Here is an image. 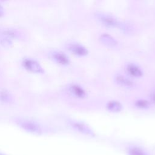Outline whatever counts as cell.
Listing matches in <instances>:
<instances>
[{
  "instance_id": "obj_4",
  "label": "cell",
  "mask_w": 155,
  "mask_h": 155,
  "mask_svg": "<svg viewBox=\"0 0 155 155\" xmlns=\"http://www.w3.org/2000/svg\"><path fill=\"white\" fill-rule=\"evenodd\" d=\"M69 122L70 125L78 132L90 136H94V133L93 130L84 122L76 120H70Z\"/></svg>"
},
{
  "instance_id": "obj_1",
  "label": "cell",
  "mask_w": 155,
  "mask_h": 155,
  "mask_svg": "<svg viewBox=\"0 0 155 155\" xmlns=\"http://www.w3.org/2000/svg\"><path fill=\"white\" fill-rule=\"evenodd\" d=\"M94 16L97 21L103 26L110 28H119L121 21L114 16L108 13L97 11L94 13Z\"/></svg>"
},
{
  "instance_id": "obj_8",
  "label": "cell",
  "mask_w": 155,
  "mask_h": 155,
  "mask_svg": "<svg viewBox=\"0 0 155 155\" xmlns=\"http://www.w3.org/2000/svg\"><path fill=\"white\" fill-rule=\"evenodd\" d=\"M125 71L129 76L133 78H141L144 73L141 67L134 62L127 63L125 65Z\"/></svg>"
},
{
  "instance_id": "obj_10",
  "label": "cell",
  "mask_w": 155,
  "mask_h": 155,
  "mask_svg": "<svg viewBox=\"0 0 155 155\" xmlns=\"http://www.w3.org/2000/svg\"><path fill=\"white\" fill-rule=\"evenodd\" d=\"M100 42L108 47H114L118 44L117 39L108 33H103L99 36Z\"/></svg>"
},
{
  "instance_id": "obj_9",
  "label": "cell",
  "mask_w": 155,
  "mask_h": 155,
  "mask_svg": "<svg viewBox=\"0 0 155 155\" xmlns=\"http://www.w3.org/2000/svg\"><path fill=\"white\" fill-rule=\"evenodd\" d=\"M51 58L60 65H67L70 63V58L61 51H54L51 53Z\"/></svg>"
},
{
  "instance_id": "obj_2",
  "label": "cell",
  "mask_w": 155,
  "mask_h": 155,
  "mask_svg": "<svg viewBox=\"0 0 155 155\" xmlns=\"http://www.w3.org/2000/svg\"><path fill=\"white\" fill-rule=\"evenodd\" d=\"M16 122L21 128L28 132L34 134H40L42 132L40 125L34 120L25 118H18L16 120Z\"/></svg>"
},
{
  "instance_id": "obj_3",
  "label": "cell",
  "mask_w": 155,
  "mask_h": 155,
  "mask_svg": "<svg viewBox=\"0 0 155 155\" xmlns=\"http://www.w3.org/2000/svg\"><path fill=\"white\" fill-rule=\"evenodd\" d=\"M67 48L71 53L78 56H85L89 53L88 49L85 45L77 42L68 43L67 45Z\"/></svg>"
},
{
  "instance_id": "obj_13",
  "label": "cell",
  "mask_w": 155,
  "mask_h": 155,
  "mask_svg": "<svg viewBox=\"0 0 155 155\" xmlns=\"http://www.w3.org/2000/svg\"><path fill=\"white\" fill-rule=\"evenodd\" d=\"M12 99V96L10 93L5 89L0 90V101L4 102H8Z\"/></svg>"
},
{
  "instance_id": "obj_15",
  "label": "cell",
  "mask_w": 155,
  "mask_h": 155,
  "mask_svg": "<svg viewBox=\"0 0 155 155\" xmlns=\"http://www.w3.org/2000/svg\"><path fill=\"white\" fill-rule=\"evenodd\" d=\"M128 155H148L142 149L137 147H131L128 150Z\"/></svg>"
},
{
  "instance_id": "obj_14",
  "label": "cell",
  "mask_w": 155,
  "mask_h": 155,
  "mask_svg": "<svg viewBox=\"0 0 155 155\" xmlns=\"http://www.w3.org/2000/svg\"><path fill=\"white\" fill-rule=\"evenodd\" d=\"M1 35L6 36L12 39L13 38H16L18 36V33L16 30L12 28H6L2 31Z\"/></svg>"
},
{
  "instance_id": "obj_5",
  "label": "cell",
  "mask_w": 155,
  "mask_h": 155,
  "mask_svg": "<svg viewBox=\"0 0 155 155\" xmlns=\"http://www.w3.org/2000/svg\"><path fill=\"white\" fill-rule=\"evenodd\" d=\"M68 90L72 96L78 99H83L88 96L87 90L82 85L77 83L70 84L68 87Z\"/></svg>"
},
{
  "instance_id": "obj_7",
  "label": "cell",
  "mask_w": 155,
  "mask_h": 155,
  "mask_svg": "<svg viewBox=\"0 0 155 155\" xmlns=\"http://www.w3.org/2000/svg\"><path fill=\"white\" fill-rule=\"evenodd\" d=\"M114 81L118 85L124 88H131L136 86V83L133 79L122 74H116L114 77Z\"/></svg>"
},
{
  "instance_id": "obj_16",
  "label": "cell",
  "mask_w": 155,
  "mask_h": 155,
  "mask_svg": "<svg viewBox=\"0 0 155 155\" xmlns=\"http://www.w3.org/2000/svg\"><path fill=\"white\" fill-rule=\"evenodd\" d=\"M0 43L5 47H9L12 44V39L1 35L0 38Z\"/></svg>"
},
{
  "instance_id": "obj_11",
  "label": "cell",
  "mask_w": 155,
  "mask_h": 155,
  "mask_svg": "<svg viewBox=\"0 0 155 155\" xmlns=\"http://www.w3.org/2000/svg\"><path fill=\"white\" fill-rule=\"evenodd\" d=\"M105 108L110 112L119 113L123 109V105L118 100L111 99L106 103Z\"/></svg>"
},
{
  "instance_id": "obj_17",
  "label": "cell",
  "mask_w": 155,
  "mask_h": 155,
  "mask_svg": "<svg viewBox=\"0 0 155 155\" xmlns=\"http://www.w3.org/2000/svg\"><path fill=\"white\" fill-rule=\"evenodd\" d=\"M149 101L151 102V103L155 104V89L150 91L149 94Z\"/></svg>"
},
{
  "instance_id": "obj_18",
  "label": "cell",
  "mask_w": 155,
  "mask_h": 155,
  "mask_svg": "<svg viewBox=\"0 0 155 155\" xmlns=\"http://www.w3.org/2000/svg\"><path fill=\"white\" fill-rule=\"evenodd\" d=\"M4 13V9L3 7L0 4V16L3 15Z\"/></svg>"
},
{
  "instance_id": "obj_6",
  "label": "cell",
  "mask_w": 155,
  "mask_h": 155,
  "mask_svg": "<svg viewBox=\"0 0 155 155\" xmlns=\"http://www.w3.org/2000/svg\"><path fill=\"white\" fill-rule=\"evenodd\" d=\"M22 65L27 70L35 73H43L44 68L35 59L30 58H24L22 61Z\"/></svg>"
},
{
  "instance_id": "obj_12",
  "label": "cell",
  "mask_w": 155,
  "mask_h": 155,
  "mask_svg": "<svg viewBox=\"0 0 155 155\" xmlns=\"http://www.w3.org/2000/svg\"><path fill=\"white\" fill-rule=\"evenodd\" d=\"M151 103L149 100L143 98L137 99L134 102V105L135 107L141 110H146L149 108L151 106Z\"/></svg>"
},
{
  "instance_id": "obj_19",
  "label": "cell",
  "mask_w": 155,
  "mask_h": 155,
  "mask_svg": "<svg viewBox=\"0 0 155 155\" xmlns=\"http://www.w3.org/2000/svg\"><path fill=\"white\" fill-rule=\"evenodd\" d=\"M0 155H5V154H2V153H0Z\"/></svg>"
}]
</instances>
